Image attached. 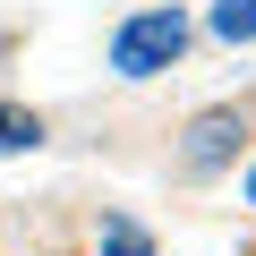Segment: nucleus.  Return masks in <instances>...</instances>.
Returning <instances> with one entry per match:
<instances>
[{
  "label": "nucleus",
  "mask_w": 256,
  "mask_h": 256,
  "mask_svg": "<svg viewBox=\"0 0 256 256\" xmlns=\"http://www.w3.org/2000/svg\"><path fill=\"white\" fill-rule=\"evenodd\" d=\"M26 146H43V120L18 111V102H0V154H26Z\"/></svg>",
  "instance_id": "3"
},
{
  "label": "nucleus",
  "mask_w": 256,
  "mask_h": 256,
  "mask_svg": "<svg viewBox=\"0 0 256 256\" xmlns=\"http://www.w3.org/2000/svg\"><path fill=\"white\" fill-rule=\"evenodd\" d=\"M188 52V18L180 9H146V18H128L120 34H111V68L120 77H154V68H171Z\"/></svg>",
  "instance_id": "1"
},
{
  "label": "nucleus",
  "mask_w": 256,
  "mask_h": 256,
  "mask_svg": "<svg viewBox=\"0 0 256 256\" xmlns=\"http://www.w3.org/2000/svg\"><path fill=\"white\" fill-rule=\"evenodd\" d=\"M248 205H256V171H248Z\"/></svg>",
  "instance_id": "6"
},
{
  "label": "nucleus",
  "mask_w": 256,
  "mask_h": 256,
  "mask_svg": "<svg viewBox=\"0 0 256 256\" xmlns=\"http://www.w3.org/2000/svg\"><path fill=\"white\" fill-rule=\"evenodd\" d=\"M239 137H248L239 111H205V120L188 128V171H222V162L239 154Z\"/></svg>",
  "instance_id": "2"
},
{
  "label": "nucleus",
  "mask_w": 256,
  "mask_h": 256,
  "mask_svg": "<svg viewBox=\"0 0 256 256\" xmlns=\"http://www.w3.org/2000/svg\"><path fill=\"white\" fill-rule=\"evenodd\" d=\"M214 34L222 43H256V0H214Z\"/></svg>",
  "instance_id": "4"
},
{
  "label": "nucleus",
  "mask_w": 256,
  "mask_h": 256,
  "mask_svg": "<svg viewBox=\"0 0 256 256\" xmlns=\"http://www.w3.org/2000/svg\"><path fill=\"white\" fill-rule=\"evenodd\" d=\"M102 256H154V239L128 222V214H111V222H102Z\"/></svg>",
  "instance_id": "5"
}]
</instances>
